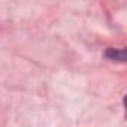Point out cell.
Returning <instances> with one entry per match:
<instances>
[{
  "mask_svg": "<svg viewBox=\"0 0 127 127\" xmlns=\"http://www.w3.org/2000/svg\"><path fill=\"white\" fill-rule=\"evenodd\" d=\"M106 57L109 60H118V61H124L126 60V52L124 49H115V48H111L106 51Z\"/></svg>",
  "mask_w": 127,
  "mask_h": 127,
  "instance_id": "cell-1",
  "label": "cell"
}]
</instances>
